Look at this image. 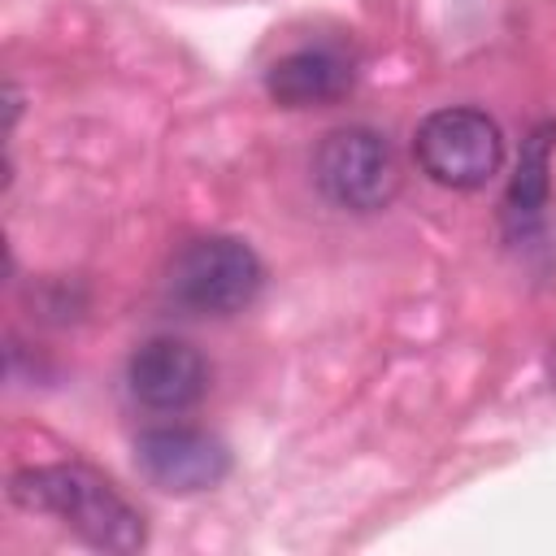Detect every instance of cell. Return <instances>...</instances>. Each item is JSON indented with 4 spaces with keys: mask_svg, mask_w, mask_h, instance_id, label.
Listing matches in <instances>:
<instances>
[{
    "mask_svg": "<svg viewBox=\"0 0 556 556\" xmlns=\"http://www.w3.org/2000/svg\"><path fill=\"white\" fill-rule=\"evenodd\" d=\"M9 495L26 513L65 521L83 543L100 552H135L148 539L143 513L91 465H35L9 478Z\"/></svg>",
    "mask_w": 556,
    "mask_h": 556,
    "instance_id": "cell-1",
    "label": "cell"
},
{
    "mask_svg": "<svg viewBox=\"0 0 556 556\" xmlns=\"http://www.w3.org/2000/svg\"><path fill=\"white\" fill-rule=\"evenodd\" d=\"M265 87L282 109H313L339 100L352 87V65L330 48H300L269 65Z\"/></svg>",
    "mask_w": 556,
    "mask_h": 556,
    "instance_id": "cell-7",
    "label": "cell"
},
{
    "mask_svg": "<svg viewBox=\"0 0 556 556\" xmlns=\"http://www.w3.org/2000/svg\"><path fill=\"white\" fill-rule=\"evenodd\" d=\"M413 152H417V165L426 169V178H434L439 187L473 191L500 174L504 135H500L495 117H486L482 109L452 104V109H434L421 117V126L413 135Z\"/></svg>",
    "mask_w": 556,
    "mask_h": 556,
    "instance_id": "cell-3",
    "label": "cell"
},
{
    "mask_svg": "<svg viewBox=\"0 0 556 556\" xmlns=\"http://www.w3.org/2000/svg\"><path fill=\"white\" fill-rule=\"evenodd\" d=\"M208 391V361L187 343L156 334L130 356V395L152 413H182Z\"/></svg>",
    "mask_w": 556,
    "mask_h": 556,
    "instance_id": "cell-6",
    "label": "cell"
},
{
    "mask_svg": "<svg viewBox=\"0 0 556 556\" xmlns=\"http://www.w3.org/2000/svg\"><path fill=\"white\" fill-rule=\"evenodd\" d=\"M265 287L261 256L230 235L191 239L169 265V300L191 317L243 313Z\"/></svg>",
    "mask_w": 556,
    "mask_h": 556,
    "instance_id": "cell-2",
    "label": "cell"
},
{
    "mask_svg": "<svg viewBox=\"0 0 556 556\" xmlns=\"http://www.w3.org/2000/svg\"><path fill=\"white\" fill-rule=\"evenodd\" d=\"M552 126H539L526 143H521V161H517V174H513V187H508V208L517 217H534L547 195H552Z\"/></svg>",
    "mask_w": 556,
    "mask_h": 556,
    "instance_id": "cell-8",
    "label": "cell"
},
{
    "mask_svg": "<svg viewBox=\"0 0 556 556\" xmlns=\"http://www.w3.org/2000/svg\"><path fill=\"white\" fill-rule=\"evenodd\" d=\"M552 387H556V343H552Z\"/></svg>",
    "mask_w": 556,
    "mask_h": 556,
    "instance_id": "cell-9",
    "label": "cell"
},
{
    "mask_svg": "<svg viewBox=\"0 0 556 556\" xmlns=\"http://www.w3.org/2000/svg\"><path fill=\"white\" fill-rule=\"evenodd\" d=\"M135 465L152 486L174 491V495H195V491H213L230 473V452L208 430L156 426L139 434Z\"/></svg>",
    "mask_w": 556,
    "mask_h": 556,
    "instance_id": "cell-5",
    "label": "cell"
},
{
    "mask_svg": "<svg viewBox=\"0 0 556 556\" xmlns=\"http://www.w3.org/2000/svg\"><path fill=\"white\" fill-rule=\"evenodd\" d=\"M313 178L330 204L352 213H378L400 195V161L369 126L330 130L313 156Z\"/></svg>",
    "mask_w": 556,
    "mask_h": 556,
    "instance_id": "cell-4",
    "label": "cell"
}]
</instances>
